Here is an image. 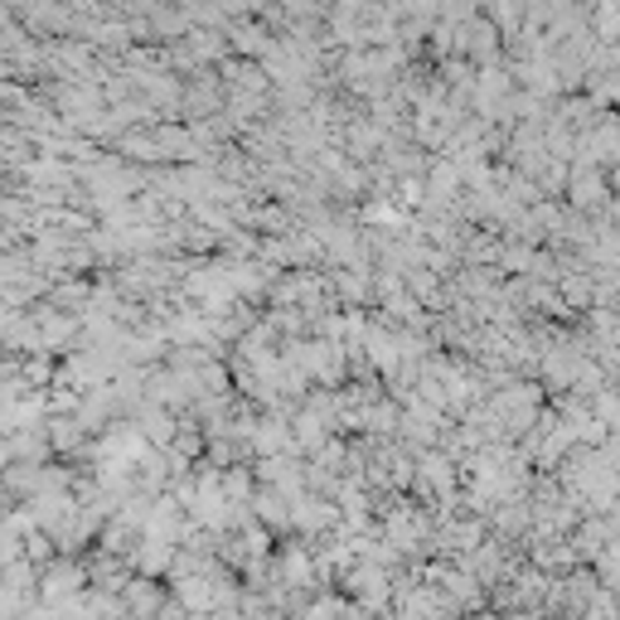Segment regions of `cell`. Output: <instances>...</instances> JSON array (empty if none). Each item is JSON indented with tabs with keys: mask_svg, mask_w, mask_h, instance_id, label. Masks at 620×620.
<instances>
[{
	"mask_svg": "<svg viewBox=\"0 0 620 620\" xmlns=\"http://www.w3.org/2000/svg\"><path fill=\"white\" fill-rule=\"evenodd\" d=\"M44 591H49V597H63V591H73V572H54Z\"/></svg>",
	"mask_w": 620,
	"mask_h": 620,
	"instance_id": "cell-1",
	"label": "cell"
}]
</instances>
